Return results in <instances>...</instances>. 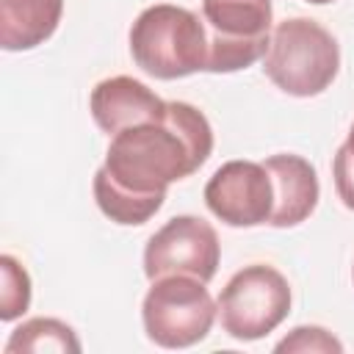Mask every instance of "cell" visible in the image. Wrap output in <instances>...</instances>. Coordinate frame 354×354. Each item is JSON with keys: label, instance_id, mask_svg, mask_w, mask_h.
I'll return each instance as SVG.
<instances>
[{"label": "cell", "instance_id": "1", "mask_svg": "<svg viewBox=\"0 0 354 354\" xmlns=\"http://www.w3.org/2000/svg\"><path fill=\"white\" fill-rule=\"evenodd\" d=\"M213 152V127L191 102L171 100L166 113L111 136L100 171L136 196H166V188L191 177Z\"/></svg>", "mask_w": 354, "mask_h": 354}, {"label": "cell", "instance_id": "2", "mask_svg": "<svg viewBox=\"0 0 354 354\" xmlns=\"http://www.w3.org/2000/svg\"><path fill=\"white\" fill-rule=\"evenodd\" d=\"M133 61L158 80L207 69V28L199 14L171 3L144 8L130 25Z\"/></svg>", "mask_w": 354, "mask_h": 354}, {"label": "cell", "instance_id": "3", "mask_svg": "<svg viewBox=\"0 0 354 354\" xmlns=\"http://www.w3.org/2000/svg\"><path fill=\"white\" fill-rule=\"evenodd\" d=\"M340 69L337 39L307 17H293L271 30L263 55L266 77L290 97H315L332 86Z\"/></svg>", "mask_w": 354, "mask_h": 354}, {"label": "cell", "instance_id": "4", "mask_svg": "<svg viewBox=\"0 0 354 354\" xmlns=\"http://www.w3.org/2000/svg\"><path fill=\"white\" fill-rule=\"evenodd\" d=\"M205 285L207 282L183 274L152 279L141 301V321L155 346L188 348L210 335L218 307Z\"/></svg>", "mask_w": 354, "mask_h": 354}, {"label": "cell", "instance_id": "5", "mask_svg": "<svg viewBox=\"0 0 354 354\" xmlns=\"http://www.w3.org/2000/svg\"><path fill=\"white\" fill-rule=\"evenodd\" d=\"M290 301L288 279L274 266L252 263L227 279L216 307L221 329L235 340L252 343L274 332L288 318Z\"/></svg>", "mask_w": 354, "mask_h": 354}, {"label": "cell", "instance_id": "6", "mask_svg": "<svg viewBox=\"0 0 354 354\" xmlns=\"http://www.w3.org/2000/svg\"><path fill=\"white\" fill-rule=\"evenodd\" d=\"M207 69L238 72L260 61L271 41V0H202Z\"/></svg>", "mask_w": 354, "mask_h": 354}, {"label": "cell", "instance_id": "7", "mask_svg": "<svg viewBox=\"0 0 354 354\" xmlns=\"http://www.w3.org/2000/svg\"><path fill=\"white\" fill-rule=\"evenodd\" d=\"M218 260L221 243L213 224L188 213L169 218L144 246V274L149 282L174 274L210 282Z\"/></svg>", "mask_w": 354, "mask_h": 354}, {"label": "cell", "instance_id": "8", "mask_svg": "<svg viewBox=\"0 0 354 354\" xmlns=\"http://www.w3.org/2000/svg\"><path fill=\"white\" fill-rule=\"evenodd\" d=\"M205 205L227 227L268 224L274 210L268 169L257 160H227L207 180Z\"/></svg>", "mask_w": 354, "mask_h": 354}, {"label": "cell", "instance_id": "9", "mask_svg": "<svg viewBox=\"0 0 354 354\" xmlns=\"http://www.w3.org/2000/svg\"><path fill=\"white\" fill-rule=\"evenodd\" d=\"M88 111L102 133L116 136L127 127L160 119L166 113V100H160L141 80L130 75H116L100 80L91 88Z\"/></svg>", "mask_w": 354, "mask_h": 354}, {"label": "cell", "instance_id": "10", "mask_svg": "<svg viewBox=\"0 0 354 354\" xmlns=\"http://www.w3.org/2000/svg\"><path fill=\"white\" fill-rule=\"evenodd\" d=\"M263 166L268 169L271 188H274V210L268 224L282 230V227H296L307 221L321 196L315 166L307 158L293 152L271 155L263 160Z\"/></svg>", "mask_w": 354, "mask_h": 354}, {"label": "cell", "instance_id": "11", "mask_svg": "<svg viewBox=\"0 0 354 354\" xmlns=\"http://www.w3.org/2000/svg\"><path fill=\"white\" fill-rule=\"evenodd\" d=\"M64 14V0H0V47L22 53L44 44Z\"/></svg>", "mask_w": 354, "mask_h": 354}, {"label": "cell", "instance_id": "12", "mask_svg": "<svg viewBox=\"0 0 354 354\" xmlns=\"http://www.w3.org/2000/svg\"><path fill=\"white\" fill-rule=\"evenodd\" d=\"M22 351H30V354H41V351H80V340L75 335V329L58 318H28L22 321L8 343H6V354H22Z\"/></svg>", "mask_w": 354, "mask_h": 354}, {"label": "cell", "instance_id": "13", "mask_svg": "<svg viewBox=\"0 0 354 354\" xmlns=\"http://www.w3.org/2000/svg\"><path fill=\"white\" fill-rule=\"evenodd\" d=\"M94 199H97V207L116 224H124V227H138L144 221H149L160 207H163V199L166 196H136V194H127L122 188H116L100 169L94 174Z\"/></svg>", "mask_w": 354, "mask_h": 354}, {"label": "cell", "instance_id": "14", "mask_svg": "<svg viewBox=\"0 0 354 354\" xmlns=\"http://www.w3.org/2000/svg\"><path fill=\"white\" fill-rule=\"evenodd\" d=\"M0 321H14L30 307V277L25 266L11 254L0 257Z\"/></svg>", "mask_w": 354, "mask_h": 354}, {"label": "cell", "instance_id": "15", "mask_svg": "<svg viewBox=\"0 0 354 354\" xmlns=\"http://www.w3.org/2000/svg\"><path fill=\"white\" fill-rule=\"evenodd\" d=\"M277 351H321V354H340L343 343L324 326H296L288 337L277 343Z\"/></svg>", "mask_w": 354, "mask_h": 354}, {"label": "cell", "instance_id": "16", "mask_svg": "<svg viewBox=\"0 0 354 354\" xmlns=\"http://www.w3.org/2000/svg\"><path fill=\"white\" fill-rule=\"evenodd\" d=\"M332 177H335V191H337V199L354 210V155L348 152L346 144H340V149L335 152V160H332Z\"/></svg>", "mask_w": 354, "mask_h": 354}, {"label": "cell", "instance_id": "17", "mask_svg": "<svg viewBox=\"0 0 354 354\" xmlns=\"http://www.w3.org/2000/svg\"><path fill=\"white\" fill-rule=\"evenodd\" d=\"M346 147H348V152L354 155V124H351V130H348V138H346Z\"/></svg>", "mask_w": 354, "mask_h": 354}, {"label": "cell", "instance_id": "18", "mask_svg": "<svg viewBox=\"0 0 354 354\" xmlns=\"http://www.w3.org/2000/svg\"><path fill=\"white\" fill-rule=\"evenodd\" d=\"M307 3H313V6H326V3H335V0H307Z\"/></svg>", "mask_w": 354, "mask_h": 354}, {"label": "cell", "instance_id": "19", "mask_svg": "<svg viewBox=\"0 0 354 354\" xmlns=\"http://www.w3.org/2000/svg\"><path fill=\"white\" fill-rule=\"evenodd\" d=\"M351 277H354V266H351Z\"/></svg>", "mask_w": 354, "mask_h": 354}]
</instances>
